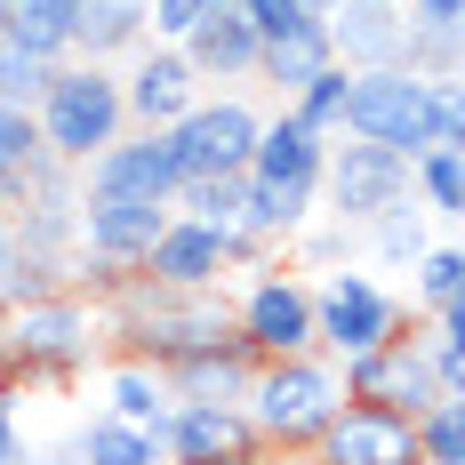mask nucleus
<instances>
[{
  "label": "nucleus",
  "instance_id": "4",
  "mask_svg": "<svg viewBox=\"0 0 465 465\" xmlns=\"http://www.w3.org/2000/svg\"><path fill=\"white\" fill-rule=\"evenodd\" d=\"M33 129H41V153L81 169L104 144L129 137V113H121V64H89V56H64L48 73L41 104H33Z\"/></svg>",
  "mask_w": 465,
  "mask_h": 465
},
{
  "label": "nucleus",
  "instance_id": "25",
  "mask_svg": "<svg viewBox=\"0 0 465 465\" xmlns=\"http://www.w3.org/2000/svg\"><path fill=\"white\" fill-rule=\"evenodd\" d=\"M410 201L425 217H465V153L458 144H425L410 161Z\"/></svg>",
  "mask_w": 465,
  "mask_h": 465
},
{
  "label": "nucleus",
  "instance_id": "37",
  "mask_svg": "<svg viewBox=\"0 0 465 465\" xmlns=\"http://www.w3.org/2000/svg\"><path fill=\"white\" fill-rule=\"evenodd\" d=\"M418 33H465V0H401Z\"/></svg>",
  "mask_w": 465,
  "mask_h": 465
},
{
  "label": "nucleus",
  "instance_id": "43",
  "mask_svg": "<svg viewBox=\"0 0 465 465\" xmlns=\"http://www.w3.org/2000/svg\"><path fill=\"white\" fill-rule=\"evenodd\" d=\"M0 329H8V305H0Z\"/></svg>",
  "mask_w": 465,
  "mask_h": 465
},
{
  "label": "nucleus",
  "instance_id": "34",
  "mask_svg": "<svg viewBox=\"0 0 465 465\" xmlns=\"http://www.w3.org/2000/svg\"><path fill=\"white\" fill-rule=\"evenodd\" d=\"M232 8H241V25H249L257 41H281V33H297V25H305V8H297V0H232Z\"/></svg>",
  "mask_w": 465,
  "mask_h": 465
},
{
  "label": "nucleus",
  "instance_id": "7",
  "mask_svg": "<svg viewBox=\"0 0 465 465\" xmlns=\"http://www.w3.org/2000/svg\"><path fill=\"white\" fill-rule=\"evenodd\" d=\"M232 337L249 345V361H281V353H322L313 345V281H297L289 265H257L241 273V289L225 297Z\"/></svg>",
  "mask_w": 465,
  "mask_h": 465
},
{
  "label": "nucleus",
  "instance_id": "29",
  "mask_svg": "<svg viewBox=\"0 0 465 465\" xmlns=\"http://www.w3.org/2000/svg\"><path fill=\"white\" fill-rule=\"evenodd\" d=\"M418 425V465H465V401H433Z\"/></svg>",
  "mask_w": 465,
  "mask_h": 465
},
{
  "label": "nucleus",
  "instance_id": "17",
  "mask_svg": "<svg viewBox=\"0 0 465 465\" xmlns=\"http://www.w3.org/2000/svg\"><path fill=\"white\" fill-rule=\"evenodd\" d=\"M257 33L241 25V8H201V25H193L177 56L193 64V81L209 89V81H225V89H257Z\"/></svg>",
  "mask_w": 465,
  "mask_h": 465
},
{
  "label": "nucleus",
  "instance_id": "35",
  "mask_svg": "<svg viewBox=\"0 0 465 465\" xmlns=\"http://www.w3.org/2000/svg\"><path fill=\"white\" fill-rule=\"evenodd\" d=\"M33 297V273H25V249H16V225L0 209V305H25Z\"/></svg>",
  "mask_w": 465,
  "mask_h": 465
},
{
  "label": "nucleus",
  "instance_id": "40",
  "mask_svg": "<svg viewBox=\"0 0 465 465\" xmlns=\"http://www.w3.org/2000/svg\"><path fill=\"white\" fill-rule=\"evenodd\" d=\"M297 8H305V16H337L345 0H297Z\"/></svg>",
  "mask_w": 465,
  "mask_h": 465
},
{
  "label": "nucleus",
  "instance_id": "42",
  "mask_svg": "<svg viewBox=\"0 0 465 465\" xmlns=\"http://www.w3.org/2000/svg\"><path fill=\"white\" fill-rule=\"evenodd\" d=\"M201 8H232V0H201Z\"/></svg>",
  "mask_w": 465,
  "mask_h": 465
},
{
  "label": "nucleus",
  "instance_id": "10",
  "mask_svg": "<svg viewBox=\"0 0 465 465\" xmlns=\"http://www.w3.org/2000/svg\"><path fill=\"white\" fill-rule=\"evenodd\" d=\"M322 161H329V137H313L305 121H289V104H273L265 129H257V144H249V177L281 201L289 241L322 217Z\"/></svg>",
  "mask_w": 465,
  "mask_h": 465
},
{
  "label": "nucleus",
  "instance_id": "31",
  "mask_svg": "<svg viewBox=\"0 0 465 465\" xmlns=\"http://www.w3.org/2000/svg\"><path fill=\"white\" fill-rule=\"evenodd\" d=\"M33 161H41V129H33V113L0 104V193L16 185V177H25Z\"/></svg>",
  "mask_w": 465,
  "mask_h": 465
},
{
  "label": "nucleus",
  "instance_id": "14",
  "mask_svg": "<svg viewBox=\"0 0 465 465\" xmlns=\"http://www.w3.org/2000/svg\"><path fill=\"white\" fill-rule=\"evenodd\" d=\"M161 465H273L257 450V433L241 410H217V401H177L161 418Z\"/></svg>",
  "mask_w": 465,
  "mask_h": 465
},
{
  "label": "nucleus",
  "instance_id": "5",
  "mask_svg": "<svg viewBox=\"0 0 465 465\" xmlns=\"http://www.w3.org/2000/svg\"><path fill=\"white\" fill-rule=\"evenodd\" d=\"M257 129H265V113H257V96H249V89H217V96H201L185 121H169V129H161V153H169L177 193L209 185V177H241Z\"/></svg>",
  "mask_w": 465,
  "mask_h": 465
},
{
  "label": "nucleus",
  "instance_id": "28",
  "mask_svg": "<svg viewBox=\"0 0 465 465\" xmlns=\"http://www.w3.org/2000/svg\"><path fill=\"white\" fill-rule=\"evenodd\" d=\"M361 232H370V249L385 257V265H418V257H425V209H418V201L385 209V217H377V225H361Z\"/></svg>",
  "mask_w": 465,
  "mask_h": 465
},
{
  "label": "nucleus",
  "instance_id": "30",
  "mask_svg": "<svg viewBox=\"0 0 465 465\" xmlns=\"http://www.w3.org/2000/svg\"><path fill=\"white\" fill-rule=\"evenodd\" d=\"M425 353H433V377H441V393H465V305L433 313V329H425Z\"/></svg>",
  "mask_w": 465,
  "mask_h": 465
},
{
  "label": "nucleus",
  "instance_id": "8",
  "mask_svg": "<svg viewBox=\"0 0 465 465\" xmlns=\"http://www.w3.org/2000/svg\"><path fill=\"white\" fill-rule=\"evenodd\" d=\"M337 385H345V401H370V410H393V418H425L433 401H465V393H441L418 322H401L385 345L353 353V361H337Z\"/></svg>",
  "mask_w": 465,
  "mask_h": 465
},
{
  "label": "nucleus",
  "instance_id": "6",
  "mask_svg": "<svg viewBox=\"0 0 465 465\" xmlns=\"http://www.w3.org/2000/svg\"><path fill=\"white\" fill-rule=\"evenodd\" d=\"M337 137L385 144V153L418 161L433 144V81L425 73H353L345 81V113H337Z\"/></svg>",
  "mask_w": 465,
  "mask_h": 465
},
{
  "label": "nucleus",
  "instance_id": "33",
  "mask_svg": "<svg viewBox=\"0 0 465 465\" xmlns=\"http://www.w3.org/2000/svg\"><path fill=\"white\" fill-rule=\"evenodd\" d=\"M193 25H201V0H144V41H185Z\"/></svg>",
  "mask_w": 465,
  "mask_h": 465
},
{
  "label": "nucleus",
  "instance_id": "3",
  "mask_svg": "<svg viewBox=\"0 0 465 465\" xmlns=\"http://www.w3.org/2000/svg\"><path fill=\"white\" fill-rule=\"evenodd\" d=\"M104 353V313L81 289H48V297H25L8 305V329H0V361H8V385H73Z\"/></svg>",
  "mask_w": 465,
  "mask_h": 465
},
{
  "label": "nucleus",
  "instance_id": "16",
  "mask_svg": "<svg viewBox=\"0 0 465 465\" xmlns=\"http://www.w3.org/2000/svg\"><path fill=\"white\" fill-rule=\"evenodd\" d=\"M81 193H96V201H177L161 129H129L121 144H104L96 161H81Z\"/></svg>",
  "mask_w": 465,
  "mask_h": 465
},
{
  "label": "nucleus",
  "instance_id": "32",
  "mask_svg": "<svg viewBox=\"0 0 465 465\" xmlns=\"http://www.w3.org/2000/svg\"><path fill=\"white\" fill-rule=\"evenodd\" d=\"M48 73H56V64H41V56H25V48L0 41V104L33 113V104H41V89H48Z\"/></svg>",
  "mask_w": 465,
  "mask_h": 465
},
{
  "label": "nucleus",
  "instance_id": "1",
  "mask_svg": "<svg viewBox=\"0 0 465 465\" xmlns=\"http://www.w3.org/2000/svg\"><path fill=\"white\" fill-rule=\"evenodd\" d=\"M104 313V345H121L129 361H177L209 337H232V313H225V289H161V281H121L96 297Z\"/></svg>",
  "mask_w": 465,
  "mask_h": 465
},
{
  "label": "nucleus",
  "instance_id": "18",
  "mask_svg": "<svg viewBox=\"0 0 465 465\" xmlns=\"http://www.w3.org/2000/svg\"><path fill=\"white\" fill-rule=\"evenodd\" d=\"M161 377H169V401H217V410H241L257 361H249L241 337H209V345H193V353H177V361H161Z\"/></svg>",
  "mask_w": 465,
  "mask_h": 465
},
{
  "label": "nucleus",
  "instance_id": "19",
  "mask_svg": "<svg viewBox=\"0 0 465 465\" xmlns=\"http://www.w3.org/2000/svg\"><path fill=\"white\" fill-rule=\"evenodd\" d=\"M144 281H161V289H225V281H232L225 232L193 225V217H169L161 241L144 249Z\"/></svg>",
  "mask_w": 465,
  "mask_h": 465
},
{
  "label": "nucleus",
  "instance_id": "13",
  "mask_svg": "<svg viewBox=\"0 0 465 465\" xmlns=\"http://www.w3.org/2000/svg\"><path fill=\"white\" fill-rule=\"evenodd\" d=\"M201 96L209 89L193 81V64L169 41H144L137 56H121V113H129V129H169V121H185Z\"/></svg>",
  "mask_w": 465,
  "mask_h": 465
},
{
  "label": "nucleus",
  "instance_id": "27",
  "mask_svg": "<svg viewBox=\"0 0 465 465\" xmlns=\"http://www.w3.org/2000/svg\"><path fill=\"white\" fill-rule=\"evenodd\" d=\"M345 81H353L345 64H322L305 89L289 96V121H305L313 137H337V113H345Z\"/></svg>",
  "mask_w": 465,
  "mask_h": 465
},
{
  "label": "nucleus",
  "instance_id": "23",
  "mask_svg": "<svg viewBox=\"0 0 465 465\" xmlns=\"http://www.w3.org/2000/svg\"><path fill=\"white\" fill-rule=\"evenodd\" d=\"M177 401H169V377L153 370V361H113L104 370V418H121V425H144V433H161V418H169Z\"/></svg>",
  "mask_w": 465,
  "mask_h": 465
},
{
  "label": "nucleus",
  "instance_id": "21",
  "mask_svg": "<svg viewBox=\"0 0 465 465\" xmlns=\"http://www.w3.org/2000/svg\"><path fill=\"white\" fill-rule=\"evenodd\" d=\"M322 64H337V56H329V25H322V16H305L297 33H281V41L257 48V89H273V104H289Z\"/></svg>",
  "mask_w": 465,
  "mask_h": 465
},
{
  "label": "nucleus",
  "instance_id": "38",
  "mask_svg": "<svg viewBox=\"0 0 465 465\" xmlns=\"http://www.w3.org/2000/svg\"><path fill=\"white\" fill-rule=\"evenodd\" d=\"M25 458V425H16V393H0V465Z\"/></svg>",
  "mask_w": 465,
  "mask_h": 465
},
{
  "label": "nucleus",
  "instance_id": "11",
  "mask_svg": "<svg viewBox=\"0 0 465 465\" xmlns=\"http://www.w3.org/2000/svg\"><path fill=\"white\" fill-rule=\"evenodd\" d=\"M410 201V161L385 153V144H353V137H329V161H322V217L345 232L377 225L385 209Z\"/></svg>",
  "mask_w": 465,
  "mask_h": 465
},
{
  "label": "nucleus",
  "instance_id": "20",
  "mask_svg": "<svg viewBox=\"0 0 465 465\" xmlns=\"http://www.w3.org/2000/svg\"><path fill=\"white\" fill-rule=\"evenodd\" d=\"M144 48V0H73V56L121 64Z\"/></svg>",
  "mask_w": 465,
  "mask_h": 465
},
{
  "label": "nucleus",
  "instance_id": "15",
  "mask_svg": "<svg viewBox=\"0 0 465 465\" xmlns=\"http://www.w3.org/2000/svg\"><path fill=\"white\" fill-rule=\"evenodd\" d=\"M297 465H418V425L393 410H370V401H345Z\"/></svg>",
  "mask_w": 465,
  "mask_h": 465
},
{
  "label": "nucleus",
  "instance_id": "44",
  "mask_svg": "<svg viewBox=\"0 0 465 465\" xmlns=\"http://www.w3.org/2000/svg\"><path fill=\"white\" fill-rule=\"evenodd\" d=\"M0 8H8V0H0Z\"/></svg>",
  "mask_w": 465,
  "mask_h": 465
},
{
  "label": "nucleus",
  "instance_id": "22",
  "mask_svg": "<svg viewBox=\"0 0 465 465\" xmlns=\"http://www.w3.org/2000/svg\"><path fill=\"white\" fill-rule=\"evenodd\" d=\"M0 41L41 56V64H64L73 56V0H8L0 8Z\"/></svg>",
  "mask_w": 465,
  "mask_h": 465
},
{
  "label": "nucleus",
  "instance_id": "2",
  "mask_svg": "<svg viewBox=\"0 0 465 465\" xmlns=\"http://www.w3.org/2000/svg\"><path fill=\"white\" fill-rule=\"evenodd\" d=\"M345 410V385H337V361L329 353H281V361H257L249 393H241V418L257 433V450L281 465H297L322 425Z\"/></svg>",
  "mask_w": 465,
  "mask_h": 465
},
{
  "label": "nucleus",
  "instance_id": "9",
  "mask_svg": "<svg viewBox=\"0 0 465 465\" xmlns=\"http://www.w3.org/2000/svg\"><path fill=\"white\" fill-rule=\"evenodd\" d=\"M401 322H410V305L377 273H361V265H329L313 281V345H322L329 361H353V353L385 345Z\"/></svg>",
  "mask_w": 465,
  "mask_h": 465
},
{
  "label": "nucleus",
  "instance_id": "39",
  "mask_svg": "<svg viewBox=\"0 0 465 465\" xmlns=\"http://www.w3.org/2000/svg\"><path fill=\"white\" fill-rule=\"evenodd\" d=\"M16 465H81L73 450H41V458H16Z\"/></svg>",
  "mask_w": 465,
  "mask_h": 465
},
{
  "label": "nucleus",
  "instance_id": "36",
  "mask_svg": "<svg viewBox=\"0 0 465 465\" xmlns=\"http://www.w3.org/2000/svg\"><path fill=\"white\" fill-rule=\"evenodd\" d=\"M281 257H313V265H345V257H353V232H345V225H322V232L305 225L297 241H289V249H281Z\"/></svg>",
  "mask_w": 465,
  "mask_h": 465
},
{
  "label": "nucleus",
  "instance_id": "12",
  "mask_svg": "<svg viewBox=\"0 0 465 465\" xmlns=\"http://www.w3.org/2000/svg\"><path fill=\"white\" fill-rule=\"evenodd\" d=\"M322 25H329V56H337L345 73H410L418 25H410L401 0H345Z\"/></svg>",
  "mask_w": 465,
  "mask_h": 465
},
{
  "label": "nucleus",
  "instance_id": "26",
  "mask_svg": "<svg viewBox=\"0 0 465 465\" xmlns=\"http://www.w3.org/2000/svg\"><path fill=\"white\" fill-rule=\"evenodd\" d=\"M410 297H418L425 313L465 305V257H458V241H425V257L410 265Z\"/></svg>",
  "mask_w": 465,
  "mask_h": 465
},
{
  "label": "nucleus",
  "instance_id": "24",
  "mask_svg": "<svg viewBox=\"0 0 465 465\" xmlns=\"http://www.w3.org/2000/svg\"><path fill=\"white\" fill-rule=\"evenodd\" d=\"M73 458L81 465H161V433H144V425H121V418H81L73 433Z\"/></svg>",
  "mask_w": 465,
  "mask_h": 465
},
{
  "label": "nucleus",
  "instance_id": "41",
  "mask_svg": "<svg viewBox=\"0 0 465 465\" xmlns=\"http://www.w3.org/2000/svg\"><path fill=\"white\" fill-rule=\"evenodd\" d=\"M0 393H16V385H8V361H0Z\"/></svg>",
  "mask_w": 465,
  "mask_h": 465
}]
</instances>
